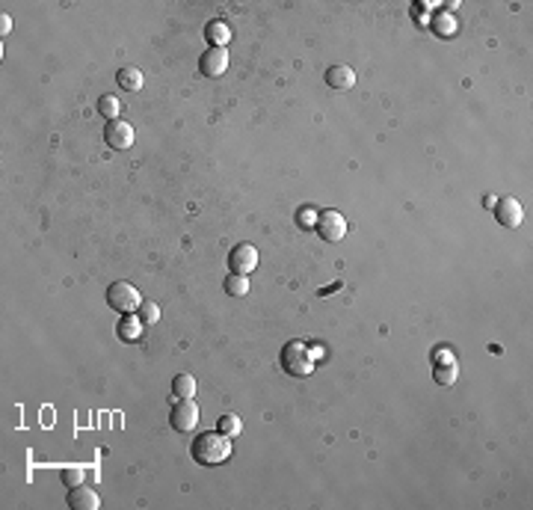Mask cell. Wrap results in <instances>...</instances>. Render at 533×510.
<instances>
[{
  "label": "cell",
  "instance_id": "cell-1",
  "mask_svg": "<svg viewBox=\"0 0 533 510\" xmlns=\"http://www.w3.org/2000/svg\"><path fill=\"white\" fill-rule=\"evenodd\" d=\"M193 460L198 466H219L232 457V436H225L223 430H211V433H198L193 442Z\"/></svg>",
  "mask_w": 533,
  "mask_h": 510
},
{
  "label": "cell",
  "instance_id": "cell-2",
  "mask_svg": "<svg viewBox=\"0 0 533 510\" xmlns=\"http://www.w3.org/2000/svg\"><path fill=\"white\" fill-rule=\"evenodd\" d=\"M281 368L290 377H308L315 371V359H311V350L302 345V341H288L281 347Z\"/></svg>",
  "mask_w": 533,
  "mask_h": 510
},
{
  "label": "cell",
  "instance_id": "cell-3",
  "mask_svg": "<svg viewBox=\"0 0 533 510\" xmlns=\"http://www.w3.org/2000/svg\"><path fill=\"white\" fill-rule=\"evenodd\" d=\"M140 303H142V297L131 282H113L107 288V306L116 309L119 315H133V311H140Z\"/></svg>",
  "mask_w": 533,
  "mask_h": 510
},
{
  "label": "cell",
  "instance_id": "cell-4",
  "mask_svg": "<svg viewBox=\"0 0 533 510\" xmlns=\"http://www.w3.org/2000/svg\"><path fill=\"white\" fill-rule=\"evenodd\" d=\"M315 228L326 244H338V241H344V235H347V220H344L338 211H320Z\"/></svg>",
  "mask_w": 533,
  "mask_h": 510
},
{
  "label": "cell",
  "instance_id": "cell-5",
  "mask_svg": "<svg viewBox=\"0 0 533 510\" xmlns=\"http://www.w3.org/2000/svg\"><path fill=\"white\" fill-rule=\"evenodd\" d=\"M228 267L237 276H249L258 267V249L252 244H237L232 249V255H228Z\"/></svg>",
  "mask_w": 533,
  "mask_h": 510
},
{
  "label": "cell",
  "instance_id": "cell-6",
  "mask_svg": "<svg viewBox=\"0 0 533 510\" xmlns=\"http://www.w3.org/2000/svg\"><path fill=\"white\" fill-rule=\"evenodd\" d=\"M495 211V220L504 226V228H518L521 220H525V211H521V202L513 199V196H504V199H495L492 205Z\"/></svg>",
  "mask_w": 533,
  "mask_h": 510
},
{
  "label": "cell",
  "instance_id": "cell-7",
  "mask_svg": "<svg viewBox=\"0 0 533 510\" xmlns=\"http://www.w3.org/2000/svg\"><path fill=\"white\" fill-rule=\"evenodd\" d=\"M104 140H107L110 149L116 152H124L133 145V128L124 119H110L107 128H104Z\"/></svg>",
  "mask_w": 533,
  "mask_h": 510
},
{
  "label": "cell",
  "instance_id": "cell-8",
  "mask_svg": "<svg viewBox=\"0 0 533 510\" xmlns=\"http://www.w3.org/2000/svg\"><path fill=\"white\" fill-rule=\"evenodd\" d=\"M169 421H172L175 430L190 433V430H196V424H198V407L193 401H175V407L169 412Z\"/></svg>",
  "mask_w": 533,
  "mask_h": 510
},
{
  "label": "cell",
  "instance_id": "cell-9",
  "mask_svg": "<svg viewBox=\"0 0 533 510\" xmlns=\"http://www.w3.org/2000/svg\"><path fill=\"white\" fill-rule=\"evenodd\" d=\"M228 69V51L225 48H207L202 57H198V71L205 78H223Z\"/></svg>",
  "mask_w": 533,
  "mask_h": 510
},
{
  "label": "cell",
  "instance_id": "cell-10",
  "mask_svg": "<svg viewBox=\"0 0 533 510\" xmlns=\"http://www.w3.org/2000/svg\"><path fill=\"white\" fill-rule=\"evenodd\" d=\"M326 83H329V89H338V92H347L355 86V71L353 66H344V62H338V66H329L326 69Z\"/></svg>",
  "mask_w": 533,
  "mask_h": 510
},
{
  "label": "cell",
  "instance_id": "cell-11",
  "mask_svg": "<svg viewBox=\"0 0 533 510\" xmlns=\"http://www.w3.org/2000/svg\"><path fill=\"white\" fill-rule=\"evenodd\" d=\"M68 507L71 510H98L101 507V498L95 490H89V486H71L68 493Z\"/></svg>",
  "mask_w": 533,
  "mask_h": 510
},
{
  "label": "cell",
  "instance_id": "cell-12",
  "mask_svg": "<svg viewBox=\"0 0 533 510\" xmlns=\"http://www.w3.org/2000/svg\"><path fill=\"white\" fill-rule=\"evenodd\" d=\"M205 39L211 42V48H225L228 42H232V30H228L225 21H207V27H205Z\"/></svg>",
  "mask_w": 533,
  "mask_h": 510
},
{
  "label": "cell",
  "instance_id": "cell-13",
  "mask_svg": "<svg viewBox=\"0 0 533 510\" xmlns=\"http://www.w3.org/2000/svg\"><path fill=\"white\" fill-rule=\"evenodd\" d=\"M142 71L137 66H122L119 69V75H116V83L124 89V92H140L142 89Z\"/></svg>",
  "mask_w": 533,
  "mask_h": 510
},
{
  "label": "cell",
  "instance_id": "cell-14",
  "mask_svg": "<svg viewBox=\"0 0 533 510\" xmlns=\"http://www.w3.org/2000/svg\"><path fill=\"white\" fill-rule=\"evenodd\" d=\"M142 320L140 318H133V315H122V324H119V338L122 341H140L142 338Z\"/></svg>",
  "mask_w": 533,
  "mask_h": 510
},
{
  "label": "cell",
  "instance_id": "cell-15",
  "mask_svg": "<svg viewBox=\"0 0 533 510\" xmlns=\"http://www.w3.org/2000/svg\"><path fill=\"white\" fill-rule=\"evenodd\" d=\"M172 394H175V401H193L196 398V380L190 374H178L172 380Z\"/></svg>",
  "mask_w": 533,
  "mask_h": 510
},
{
  "label": "cell",
  "instance_id": "cell-16",
  "mask_svg": "<svg viewBox=\"0 0 533 510\" xmlns=\"http://www.w3.org/2000/svg\"><path fill=\"white\" fill-rule=\"evenodd\" d=\"M433 33L436 36H453L456 33V18L451 12H438L433 18Z\"/></svg>",
  "mask_w": 533,
  "mask_h": 510
},
{
  "label": "cell",
  "instance_id": "cell-17",
  "mask_svg": "<svg viewBox=\"0 0 533 510\" xmlns=\"http://www.w3.org/2000/svg\"><path fill=\"white\" fill-rule=\"evenodd\" d=\"M223 288H225V294H228V297H243L246 291H249V279L232 273V276H228L225 282H223Z\"/></svg>",
  "mask_w": 533,
  "mask_h": 510
},
{
  "label": "cell",
  "instance_id": "cell-18",
  "mask_svg": "<svg viewBox=\"0 0 533 510\" xmlns=\"http://www.w3.org/2000/svg\"><path fill=\"white\" fill-rule=\"evenodd\" d=\"M140 320L145 327H154L160 320V306L151 303V300H142V303H140Z\"/></svg>",
  "mask_w": 533,
  "mask_h": 510
},
{
  "label": "cell",
  "instance_id": "cell-19",
  "mask_svg": "<svg viewBox=\"0 0 533 510\" xmlns=\"http://www.w3.org/2000/svg\"><path fill=\"white\" fill-rule=\"evenodd\" d=\"M98 113L104 119H119L116 113H119V98L116 95H101L98 98Z\"/></svg>",
  "mask_w": 533,
  "mask_h": 510
},
{
  "label": "cell",
  "instance_id": "cell-20",
  "mask_svg": "<svg viewBox=\"0 0 533 510\" xmlns=\"http://www.w3.org/2000/svg\"><path fill=\"white\" fill-rule=\"evenodd\" d=\"M456 362H447V365H442V368H436V383H442V386H451V383H456Z\"/></svg>",
  "mask_w": 533,
  "mask_h": 510
},
{
  "label": "cell",
  "instance_id": "cell-21",
  "mask_svg": "<svg viewBox=\"0 0 533 510\" xmlns=\"http://www.w3.org/2000/svg\"><path fill=\"white\" fill-rule=\"evenodd\" d=\"M317 211H315V208H311V205H306V208H299V214H297V226L299 228H315L317 226Z\"/></svg>",
  "mask_w": 533,
  "mask_h": 510
},
{
  "label": "cell",
  "instance_id": "cell-22",
  "mask_svg": "<svg viewBox=\"0 0 533 510\" xmlns=\"http://www.w3.org/2000/svg\"><path fill=\"white\" fill-rule=\"evenodd\" d=\"M219 430H223L225 436H237L240 430H243V424H240L237 415L228 412V415H223V419H219Z\"/></svg>",
  "mask_w": 533,
  "mask_h": 510
},
{
  "label": "cell",
  "instance_id": "cell-23",
  "mask_svg": "<svg viewBox=\"0 0 533 510\" xmlns=\"http://www.w3.org/2000/svg\"><path fill=\"white\" fill-rule=\"evenodd\" d=\"M62 484H66L68 486V490H71V486H80L83 484V469H77V466H68V469H62Z\"/></svg>",
  "mask_w": 533,
  "mask_h": 510
},
{
  "label": "cell",
  "instance_id": "cell-24",
  "mask_svg": "<svg viewBox=\"0 0 533 510\" xmlns=\"http://www.w3.org/2000/svg\"><path fill=\"white\" fill-rule=\"evenodd\" d=\"M9 30H12V18H9V15H3V21H0V33H9Z\"/></svg>",
  "mask_w": 533,
  "mask_h": 510
}]
</instances>
